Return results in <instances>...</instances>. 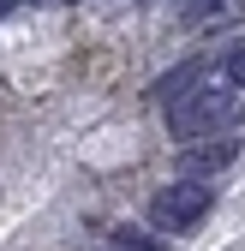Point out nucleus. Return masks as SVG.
<instances>
[{
    "mask_svg": "<svg viewBox=\"0 0 245 251\" xmlns=\"http://www.w3.org/2000/svg\"><path fill=\"white\" fill-rule=\"evenodd\" d=\"M209 209V185H197V179H186V185H168V192L156 198V227H168V233H179V227H192L197 215Z\"/></svg>",
    "mask_w": 245,
    "mask_h": 251,
    "instance_id": "f03ea898",
    "label": "nucleus"
},
{
    "mask_svg": "<svg viewBox=\"0 0 245 251\" xmlns=\"http://www.w3.org/2000/svg\"><path fill=\"white\" fill-rule=\"evenodd\" d=\"M233 114V90L227 84H203V90H186L179 102H168V126L173 138H216Z\"/></svg>",
    "mask_w": 245,
    "mask_h": 251,
    "instance_id": "f257e3e1",
    "label": "nucleus"
},
{
    "mask_svg": "<svg viewBox=\"0 0 245 251\" xmlns=\"http://www.w3.org/2000/svg\"><path fill=\"white\" fill-rule=\"evenodd\" d=\"M233 162V138H221V144H203L197 155H192V168H227Z\"/></svg>",
    "mask_w": 245,
    "mask_h": 251,
    "instance_id": "7ed1b4c3",
    "label": "nucleus"
}]
</instances>
